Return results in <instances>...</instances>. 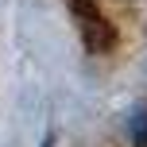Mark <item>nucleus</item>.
<instances>
[{"mask_svg":"<svg viewBox=\"0 0 147 147\" xmlns=\"http://www.w3.org/2000/svg\"><path fill=\"white\" fill-rule=\"evenodd\" d=\"M128 143L132 147H147V109H136L128 116Z\"/></svg>","mask_w":147,"mask_h":147,"instance_id":"f257e3e1","label":"nucleus"},{"mask_svg":"<svg viewBox=\"0 0 147 147\" xmlns=\"http://www.w3.org/2000/svg\"><path fill=\"white\" fill-rule=\"evenodd\" d=\"M43 147H54V136H47V140H43Z\"/></svg>","mask_w":147,"mask_h":147,"instance_id":"f03ea898","label":"nucleus"}]
</instances>
